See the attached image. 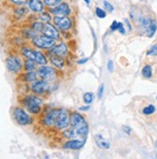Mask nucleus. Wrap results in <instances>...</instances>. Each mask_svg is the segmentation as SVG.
<instances>
[{"label": "nucleus", "instance_id": "nucleus-1", "mask_svg": "<svg viewBox=\"0 0 157 159\" xmlns=\"http://www.w3.org/2000/svg\"><path fill=\"white\" fill-rule=\"evenodd\" d=\"M43 100L38 95H26L22 99V104L29 113L38 115L41 113Z\"/></svg>", "mask_w": 157, "mask_h": 159}, {"label": "nucleus", "instance_id": "nucleus-2", "mask_svg": "<svg viewBox=\"0 0 157 159\" xmlns=\"http://www.w3.org/2000/svg\"><path fill=\"white\" fill-rule=\"evenodd\" d=\"M70 125L74 127L79 137H84L89 132V125L86 120L77 112H73L70 115Z\"/></svg>", "mask_w": 157, "mask_h": 159}, {"label": "nucleus", "instance_id": "nucleus-3", "mask_svg": "<svg viewBox=\"0 0 157 159\" xmlns=\"http://www.w3.org/2000/svg\"><path fill=\"white\" fill-rule=\"evenodd\" d=\"M21 54L24 58L26 59H31L33 61H35L40 66H43V65H47L48 60L47 57L45 56L42 51L37 50V49H33L30 48H21Z\"/></svg>", "mask_w": 157, "mask_h": 159}, {"label": "nucleus", "instance_id": "nucleus-4", "mask_svg": "<svg viewBox=\"0 0 157 159\" xmlns=\"http://www.w3.org/2000/svg\"><path fill=\"white\" fill-rule=\"evenodd\" d=\"M32 44L39 49H51L53 46L56 45V40H54L50 37H47L43 34L37 35L32 40Z\"/></svg>", "mask_w": 157, "mask_h": 159}, {"label": "nucleus", "instance_id": "nucleus-5", "mask_svg": "<svg viewBox=\"0 0 157 159\" xmlns=\"http://www.w3.org/2000/svg\"><path fill=\"white\" fill-rule=\"evenodd\" d=\"M13 118L16 123L20 125H29L33 123L32 117L28 114V112L21 107H15L13 109Z\"/></svg>", "mask_w": 157, "mask_h": 159}, {"label": "nucleus", "instance_id": "nucleus-6", "mask_svg": "<svg viewBox=\"0 0 157 159\" xmlns=\"http://www.w3.org/2000/svg\"><path fill=\"white\" fill-rule=\"evenodd\" d=\"M38 76L41 79L47 80L48 82H53L57 78V71L53 67H49L47 65H43L37 70Z\"/></svg>", "mask_w": 157, "mask_h": 159}, {"label": "nucleus", "instance_id": "nucleus-7", "mask_svg": "<svg viewBox=\"0 0 157 159\" xmlns=\"http://www.w3.org/2000/svg\"><path fill=\"white\" fill-rule=\"evenodd\" d=\"M70 125V117L68 114V111L65 109H58L54 127L57 129L64 130L68 128Z\"/></svg>", "mask_w": 157, "mask_h": 159}, {"label": "nucleus", "instance_id": "nucleus-8", "mask_svg": "<svg viewBox=\"0 0 157 159\" xmlns=\"http://www.w3.org/2000/svg\"><path fill=\"white\" fill-rule=\"evenodd\" d=\"M6 67L9 71L13 73H20L23 69V62L18 56H10L6 59Z\"/></svg>", "mask_w": 157, "mask_h": 159}, {"label": "nucleus", "instance_id": "nucleus-9", "mask_svg": "<svg viewBox=\"0 0 157 159\" xmlns=\"http://www.w3.org/2000/svg\"><path fill=\"white\" fill-rule=\"evenodd\" d=\"M140 25L142 28L146 30V33L147 35V37H151L155 34L156 32V28H157V24H156V21L151 20V18L147 17V16H143L140 18Z\"/></svg>", "mask_w": 157, "mask_h": 159}, {"label": "nucleus", "instance_id": "nucleus-10", "mask_svg": "<svg viewBox=\"0 0 157 159\" xmlns=\"http://www.w3.org/2000/svg\"><path fill=\"white\" fill-rule=\"evenodd\" d=\"M49 89H50L49 82L47 80L41 79V78L39 80H36L35 82H33L32 85H31L32 92L35 93V95H38V96L43 95V93L48 92Z\"/></svg>", "mask_w": 157, "mask_h": 159}, {"label": "nucleus", "instance_id": "nucleus-11", "mask_svg": "<svg viewBox=\"0 0 157 159\" xmlns=\"http://www.w3.org/2000/svg\"><path fill=\"white\" fill-rule=\"evenodd\" d=\"M53 24L56 26L60 31H68L72 26V21L69 16H54Z\"/></svg>", "mask_w": 157, "mask_h": 159}, {"label": "nucleus", "instance_id": "nucleus-12", "mask_svg": "<svg viewBox=\"0 0 157 159\" xmlns=\"http://www.w3.org/2000/svg\"><path fill=\"white\" fill-rule=\"evenodd\" d=\"M49 13L53 16H68L70 15L71 10L69 6L68 3L62 2L60 3L58 6L54 7V8H50L49 9Z\"/></svg>", "mask_w": 157, "mask_h": 159}, {"label": "nucleus", "instance_id": "nucleus-13", "mask_svg": "<svg viewBox=\"0 0 157 159\" xmlns=\"http://www.w3.org/2000/svg\"><path fill=\"white\" fill-rule=\"evenodd\" d=\"M42 34L47 36V37H50V38L56 40V41L60 40V38H61L60 30L54 24H51L50 22L49 23H44Z\"/></svg>", "mask_w": 157, "mask_h": 159}, {"label": "nucleus", "instance_id": "nucleus-14", "mask_svg": "<svg viewBox=\"0 0 157 159\" xmlns=\"http://www.w3.org/2000/svg\"><path fill=\"white\" fill-rule=\"evenodd\" d=\"M27 7L35 14H40L44 11V4L42 0H28Z\"/></svg>", "mask_w": 157, "mask_h": 159}, {"label": "nucleus", "instance_id": "nucleus-15", "mask_svg": "<svg viewBox=\"0 0 157 159\" xmlns=\"http://www.w3.org/2000/svg\"><path fill=\"white\" fill-rule=\"evenodd\" d=\"M68 54V48L65 43H61L57 45L53 46L51 49H49V55H56L60 57H65Z\"/></svg>", "mask_w": 157, "mask_h": 159}, {"label": "nucleus", "instance_id": "nucleus-16", "mask_svg": "<svg viewBox=\"0 0 157 159\" xmlns=\"http://www.w3.org/2000/svg\"><path fill=\"white\" fill-rule=\"evenodd\" d=\"M57 111H58V109H53V110L49 111L48 113L45 114V116L42 120L43 125L47 127L54 126L55 120H56V116H57Z\"/></svg>", "mask_w": 157, "mask_h": 159}, {"label": "nucleus", "instance_id": "nucleus-17", "mask_svg": "<svg viewBox=\"0 0 157 159\" xmlns=\"http://www.w3.org/2000/svg\"><path fill=\"white\" fill-rule=\"evenodd\" d=\"M49 62L51 63V65L56 69H63L65 67V60L64 57H60V56H56V55H49Z\"/></svg>", "mask_w": 157, "mask_h": 159}, {"label": "nucleus", "instance_id": "nucleus-18", "mask_svg": "<svg viewBox=\"0 0 157 159\" xmlns=\"http://www.w3.org/2000/svg\"><path fill=\"white\" fill-rule=\"evenodd\" d=\"M83 144L84 142L80 141V140L77 139H70V141L66 142L63 145L64 148H69V149H79L83 147Z\"/></svg>", "mask_w": 157, "mask_h": 159}, {"label": "nucleus", "instance_id": "nucleus-19", "mask_svg": "<svg viewBox=\"0 0 157 159\" xmlns=\"http://www.w3.org/2000/svg\"><path fill=\"white\" fill-rule=\"evenodd\" d=\"M23 69L26 71H33L38 70V64L31 59H25L23 63Z\"/></svg>", "mask_w": 157, "mask_h": 159}, {"label": "nucleus", "instance_id": "nucleus-20", "mask_svg": "<svg viewBox=\"0 0 157 159\" xmlns=\"http://www.w3.org/2000/svg\"><path fill=\"white\" fill-rule=\"evenodd\" d=\"M38 78H39L38 73H37V71H35V70H33V71H26L23 74V79L27 83H33L36 80H38Z\"/></svg>", "mask_w": 157, "mask_h": 159}, {"label": "nucleus", "instance_id": "nucleus-21", "mask_svg": "<svg viewBox=\"0 0 157 159\" xmlns=\"http://www.w3.org/2000/svg\"><path fill=\"white\" fill-rule=\"evenodd\" d=\"M63 135L65 137L69 138V139H76L77 137H79V135H78L77 131L75 130V128L72 127V126H70V128L65 129V131L63 132Z\"/></svg>", "mask_w": 157, "mask_h": 159}, {"label": "nucleus", "instance_id": "nucleus-22", "mask_svg": "<svg viewBox=\"0 0 157 159\" xmlns=\"http://www.w3.org/2000/svg\"><path fill=\"white\" fill-rule=\"evenodd\" d=\"M96 145H97L100 148L105 149V148H109V147H110L109 142L106 141V140H105L102 136H101V135H99V134L96 136Z\"/></svg>", "mask_w": 157, "mask_h": 159}, {"label": "nucleus", "instance_id": "nucleus-23", "mask_svg": "<svg viewBox=\"0 0 157 159\" xmlns=\"http://www.w3.org/2000/svg\"><path fill=\"white\" fill-rule=\"evenodd\" d=\"M53 20L52 16H51V14L49 12H42L39 14V20L43 22V23H49L51 20Z\"/></svg>", "mask_w": 157, "mask_h": 159}, {"label": "nucleus", "instance_id": "nucleus-24", "mask_svg": "<svg viewBox=\"0 0 157 159\" xmlns=\"http://www.w3.org/2000/svg\"><path fill=\"white\" fill-rule=\"evenodd\" d=\"M37 35H38V34H37L31 27L24 29L23 30V33H22V37H23V38H25V39H30L31 41L35 38Z\"/></svg>", "mask_w": 157, "mask_h": 159}, {"label": "nucleus", "instance_id": "nucleus-25", "mask_svg": "<svg viewBox=\"0 0 157 159\" xmlns=\"http://www.w3.org/2000/svg\"><path fill=\"white\" fill-rule=\"evenodd\" d=\"M43 26H44V23L39 20V21H35V22H33L32 25H31V28H32V29H33L37 34H39V33L42 34L43 29Z\"/></svg>", "mask_w": 157, "mask_h": 159}, {"label": "nucleus", "instance_id": "nucleus-26", "mask_svg": "<svg viewBox=\"0 0 157 159\" xmlns=\"http://www.w3.org/2000/svg\"><path fill=\"white\" fill-rule=\"evenodd\" d=\"M43 4L45 7H47V8H54V7H56L58 6L60 3L63 2V0H43Z\"/></svg>", "mask_w": 157, "mask_h": 159}, {"label": "nucleus", "instance_id": "nucleus-27", "mask_svg": "<svg viewBox=\"0 0 157 159\" xmlns=\"http://www.w3.org/2000/svg\"><path fill=\"white\" fill-rule=\"evenodd\" d=\"M142 74L145 78H150L152 76V69L150 65H146L142 70Z\"/></svg>", "mask_w": 157, "mask_h": 159}, {"label": "nucleus", "instance_id": "nucleus-28", "mask_svg": "<svg viewBox=\"0 0 157 159\" xmlns=\"http://www.w3.org/2000/svg\"><path fill=\"white\" fill-rule=\"evenodd\" d=\"M154 111H155V107L152 104H150L149 106H146L143 109V113L145 115H150V114L154 113Z\"/></svg>", "mask_w": 157, "mask_h": 159}, {"label": "nucleus", "instance_id": "nucleus-29", "mask_svg": "<svg viewBox=\"0 0 157 159\" xmlns=\"http://www.w3.org/2000/svg\"><path fill=\"white\" fill-rule=\"evenodd\" d=\"M94 100V95L92 93H86L84 95V102L86 104H91Z\"/></svg>", "mask_w": 157, "mask_h": 159}, {"label": "nucleus", "instance_id": "nucleus-30", "mask_svg": "<svg viewBox=\"0 0 157 159\" xmlns=\"http://www.w3.org/2000/svg\"><path fill=\"white\" fill-rule=\"evenodd\" d=\"M10 1L17 7H23V6L27 5L28 0H10Z\"/></svg>", "mask_w": 157, "mask_h": 159}, {"label": "nucleus", "instance_id": "nucleus-31", "mask_svg": "<svg viewBox=\"0 0 157 159\" xmlns=\"http://www.w3.org/2000/svg\"><path fill=\"white\" fill-rule=\"evenodd\" d=\"M147 55H151V56H157V44L152 45L151 48L149 49V51L146 52Z\"/></svg>", "mask_w": 157, "mask_h": 159}, {"label": "nucleus", "instance_id": "nucleus-32", "mask_svg": "<svg viewBox=\"0 0 157 159\" xmlns=\"http://www.w3.org/2000/svg\"><path fill=\"white\" fill-rule=\"evenodd\" d=\"M96 15L99 18H104V17L106 16L105 11H103L102 9H100V8H96Z\"/></svg>", "mask_w": 157, "mask_h": 159}, {"label": "nucleus", "instance_id": "nucleus-33", "mask_svg": "<svg viewBox=\"0 0 157 159\" xmlns=\"http://www.w3.org/2000/svg\"><path fill=\"white\" fill-rule=\"evenodd\" d=\"M103 4H104V7H105V9L106 10L109 12V13H112L113 11H114V7H113V5L111 4L110 2H108V1H103Z\"/></svg>", "mask_w": 157, "mask_h": 159}, {"label": "nucleus", "instance_id": "nucleus-34", "mask_svg": "<svg viewBox=\"0 0 157 159\" xmlns=\"http://www.w3.org/2000/svg\"><path fill=\"white\" fill-rule=\"evenodd\" d=\"M103 92H104V85H103V84H101L100 87H99V89H98V93H97L98 98H102V96H103Z\"/></svg>", "mask_w": 157, "mask_h": 159}, {"label": "nucleus", "instance_id": "nucleus-35", "mask_svg": "<svg viewBox=\"0 0 157 159\" xmlns=\"http://www.w3.org/2000/svg\"><path fill=\"white\" fill-rule=\"evenodd\" d=\"M114 70V64H113V61L112 60H109L108 61V70L110 72H112Z\"/></svg>", "mask_w": 157, "mask_h": 159}, {"label": "nucleus", "instance_id": "nucleus-36", "mask_svg": "<svg viewBox=\"0 0 157 159\" xmlns=\"http://www.w3.org/2000/svg\"><path fill=\"white\" fill-rule=\"evenodd\" d=\"M118 26H119V22L118 21H113L112 25H111V30L112 31H115V30H118Z\"/></svg>", "mask_w": 157, "mask_h": 159}, {"label": "nucleus", "instance_id": "nucleus-37", "mask_svg": "<svg viewBox=\"0 0 157 159\" xmlns=\"http://www.w3.org/2000/svg\"><path fill=\"white\" fill-rule=\"evenodd\" d=\"M118 30L121 32L122 34H124L125 33V30H124V28H123V23H121V22H119V26H118Z\"/></svg>", "mask_w": 157, "mask_h": 159}, {"label": "nucleus", "instance_id": "nucleus-38", "mask_svg": "<svg viewBox=\"0 0 157 159\" xmlns=\"http://www.w3.org/2000/svg\"><path fill=\"white\" fill-rule=\"evenodd\" d=\"M90 109V105H87V106H83V107H80V110L81 111H86V110H89Z\"/></svg>", "mask_w": 157, "mask_h": 159}, {"label": "nucleus", "instance_id": "nucleus-39", "mask_svg": "<svg viewBox=\"0 0 157 159\" xmlns=\"http://www.w3.org/2000/svg\"><path fill=\"white\" fill-rule=\"evenodd\" d=\"M88 61V58H85L84 60H79L78 61V64H83V63H85V62H87Z\"/></svg>", "mask_w": 157, "mask_h": 159}, {"label": "nucleus", "instance_id": "nucleus-40", "mask_svg": "<svg viewBox=\"0 0 157 159\" xmlns=\"http://www.w3.org/2000/svg\"><path fill=\"white\" fill-rule=\"evenodd\" d=\"M84 1H85L87 4H90V0H84Z\"/></svg>", "mask_w": 157, "mask_h": 159}]
</instances>
